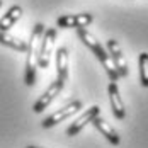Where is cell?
Returning <instances> with one entry per match:
<instances>
[{
	"label": "cell",
	"instance_id": "6da1fadb",
	"mask_svg": "<svg viewBox=\"0 0 148 148\" xmlns=\"http://www.w3.org/2000/svg\"><path fill=\"white\" fill-rule=\"evenodd\" d=\"M77 34H78V38L82 39V43L87 46L90 51L97 56V60L102 63V66L106 68V73L109 77V80H111V82H118V78H121V77H119L118 70H116V66H114V61L111 58V55L104 49V46L101 45V41H99L87 27H78V29H77Z\"/></svg>",
	"mask_w": 148,
	"mask_h": 148
},
{
	"label": "cell",
	"instance_id": "7a4b0ae2",
	"mask_svg": "<svg viewBox=\"0 0 148 148\" xmlns=\"http://www.w3.org/2000/svg\"><path fill=\"white\" fill-rule=\"evenodd\" d=\"M45 24L38 22L32 32H31L29 43L26 48V53H27V58H26V73H24V82L27 87H32L36 84V68H38V55H39V45H41V38H43V32H45Z\"/></svg>",
	"mask_w": 148,
	"mask_h": 148
},
{
	"label": "cell",
	"instance_id": "3957f363",
	"mask_svg": "<svg viewBox=\"0 0 148 148\" xmlns=\"http://www.w3.org/2000/svg\"><path fill=\"white\" fill-rule=\"evenodd\" d=\"M55 41H56V27L45 29L43 38H41V45H39V55H38V66L39 68L49 66L51 53L55 49Z\"/></svg>",
	"mask_w": 148,
	"mask_h": 148
},
{
	"label": "cell",
	"instance_id": "277c9868",
	"mask_svg": "<svg viewBox=\"0 0 148 148\" xmlns=\"http://www.w3.org/2000/svg\"><path fill=\"white\" fill-rule=\"evenodd\" d=\"M92 22H94V15L90 12L66 14L56 19V27H60V29H78V27H87Z\"/></svg>",
	"mask_w": 148,
	"mask_h": 148
},
{
	"label": "cell",
	"instance_id": "5b68a950",
	"mask_svg": "<svg viewBox=\"0 0 148 148\" xmlns=\"http://www.w3.org/2000/svg\"><path fill=\"white\" fill-rule=\"evenodd\" d=\"M63 85H65V80H61V78H56L55 82H51L49 87L46 89V92L38 99V101H36V104L32 106V111H34L36 114L43 112L46 107H48V106H49V104L60 95V92L63 90Z\"/></svg>",
	"mask_w": 148,
	"mask_h": 148
},
{
	"label": "cell",
	"instance_id": "8992f818",
	"mask_svg": "<svg viewBox=\"0 0 148 148\" xmlns=\"http://www.w3.org/2000/svg\"><path fill=\"white\" fill-rule=\"evenodd\" d=\"M82 109V101H72V102H68L65 107H61L60 111H56V112H53L49 118H46L43 123H41V126L43 128H53L55 124H58V123H61V121H65V119L72 118L75 112H78Z\"/></svg>",
	"mask_w": 148,
	"mask_h": 148
},
{
	"label": "cell",
	"instance_id": "52a82bcc",
	"mask_svg": "<svg viewBox=\"0 0 148 148\" xmlns=\"http://www.w3.org/2000/svg\"><path fill=\"white\" fill-rule=\"evenodd\" d=\"M107 51H109V55H111V58L114 61V66H116V70H118L119 77H128L130 75V68H128V65H126V60L123 56V51H121V46L116 39H109L107 41Z\"/></svg>",
	"mask_w": 148,
	"mask_h": 148
},
{
	"label": "cell",
	"instance_id": "ba28073f",
	"mask_svg": "<svg viewBox=\"0 0 148 148\" xmlns=\"http://www.w3.org/2000/svg\"><path fill=\"white\" fill-rule=\"evenodd\" d=\"M97 116H101V107H99V106H92V107L87 109V111H85L78 119H75L73 124L66 130V134H68V136H75V134H78L84 128H85V124L92 123Z\"/></svg>",
	"mask_w": 148,
	"mask_h": 148
},
{
	"label": "cell",
	"instance_id": "9c48e42d",
	"mask_svg": "<svg viewBox=\"0 0 148 148\" xmlns=\"http://www.w3.org/2000/svg\"><path fill=\"white\" fill-rule=\"evenodd\" d=\"M107 92H109V102H111V109H112V114L118 119H124L126 118V107H124V102L119 95V89L116 82H111L109 87H107Z\"/></svg>",
	"mask_w": 148,
	"mask_h": 148
},
{
	"label": "cell",
	"instance_id": "30bf717a",
	"mask_svg": "<svg viewBox=\"0 0 148 148\" xmlns=\"http://www.w3.org/2000/svg\"><path fill=\"white\" fill-rule=\"evenodd\" d=\"M68 68H70V56L66 46H60L56 49V75L61 80L68 78Z\"/></svg>",
	"mask_w": 148,
	"mask_h": 148
},
{
	"label": "cell",
	"instance_id": "8fae6325",
	"mask_svg": "<svg viewBox=\"0 0 148 148\" xmlns=\"http://www.w3.org/2000/svg\"><path fill=\"white\" fill-rule=\"evenodd\" d=\"M22 17V7L21 5H12L3 17L0 19V31H9L10 27H14V24Z\"/></svg>",
	"mask_w": 148,
	"mask_h": 148
},
{
	"label": "cell",
	"instance_id": "7c38bea8",
	"mask_svg": "<svg viewBox=\"0 0 148 148\" xmlns=\"http://www.w3.org/2000/svg\"><path fill=\"white\" fill-rule=\"evenodd\" d=\"M92 124H94V126H95V130H97V131H101L102 136H106L112 145H119V141H121V140H119V134L116 133V131H114V128H111V124H109V123H106L101 116H97V118L94 119V121H92Z\"/></svg>",
	"mask_w": 148,
	"mask_h": 148
},
{
	"label": "cell",
	"instance_id": "4fadbf2b",
	"mask_svg": "<svg viewBox=\"0 0 148 148\" xmlns=\"http://www.w3.org/2000/svg\"><path fill=\"white\" fill-rule=\"evenodd\" d=\"M0 45L7 46V48H12L15 51H26L27 43L22 41L21 38H15L12 34H9L7 31H0Z\"/></svg>",
	"mask_w": 148,
	"mask_h": 148
},
{
	"label": "cell",
	"instance_id": "5bb4252c",
	"mask_svg": "<svg viewBox=\"0 0 148 148\" xmlns=\"http://www.w3.org/2000/svg\"><path fill=\"white\" fill-rule=\"evenodd\" d=\"M138 68H140V82L143 87H148V53L143 51L138 56Z\"/></svg>",
	"mask_w": 148,
	"mask_h": 148
},
{
	"label": "cell",
	"instance_id": "9a60e30c",
	"mask_svg": "<svg viewBox=\"0 0 148 148\" xmlns=\"http://www.w3.org/2000/svg\"><path fill=\"white\" fill-rule=\"evenodd\" d=\"M26 148H41V147H32V145H29V147H26Z\"/></svg>",
	"mask_w": 148,
	"mask_h": 148
},
{
	"label": "cell",
	"instance_id": "2e32d148",
	"mask_svg": "<svg viewBox=\"0 0 148 148\" xmlns=\"http://www.w3.org/2000/svg\"><path fill=\"white\" fill-rule=\"evenodd\" d=\"M0 7H2V0H0Z\"/></svg>",
	"mask_w": 148,
	"mask_h": 148
}]
</instances>
